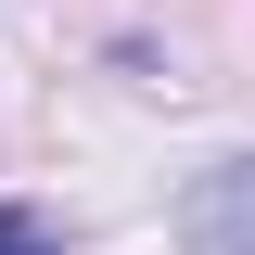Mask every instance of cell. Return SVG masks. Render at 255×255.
<instances>
[{
  "label": "cell",
  "instance_id": "obj_1",
  "mask_svg": "<svg viewBox=\"0 0 255 255\" xmlns=\"http://www.w3.org/2000/svg\"><path fill=\"white\" fill-rule=\"evenodd\" d=\"M179 255H255V153L204 166L179 191Z\"/></svg>",
  "mask_w": 255,
  "mask_h": 255
},
{
  "label": "cell",
  "instance_id": "obj_2",
  "mask_svg": "<svg viewBox=\"0 0 255 255\" xmlns=\"http://www.w3.org/2000/svg\"><path fill=\"white\" fill-rule=\"evenodd\" d=\"M0 255H77V243H64V217H38V204H0Z\"/></svg>",
  "mask_w": 255,
  "mask_h": 255
}]
</instances>
